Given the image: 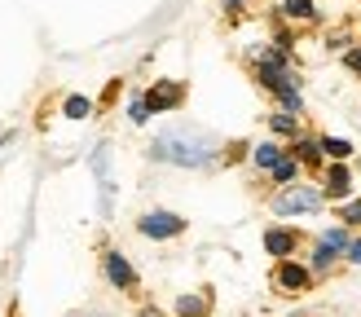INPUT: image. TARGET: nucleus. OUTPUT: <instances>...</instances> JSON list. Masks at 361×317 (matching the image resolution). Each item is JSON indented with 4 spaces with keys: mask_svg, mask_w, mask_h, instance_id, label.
<instances>
[{
    "mask_svg": "<svg viewBox=\"0 0 361 317\" xmlns=\"http://www.w3.org/2000/svg\"><path fill=\"white\" fill-rule=\"evenodd\" d=\"M154 158H164V163H180V168H203L207 158L216 154V141L203 137V132H185V128H176V132H164V137H154V146H150Z\"/></svg>",
    "mask_w": 361,
    "mask_h": 317,
    "instance_id": "obj_1",
    "label": "nucleus"
},
{
    "mask_svg": "<svg viewBox=\"0 0 361 317\" xmlns=\"http://www.w3.org/2000/svg\"><path fill=\"white\" fill-rule=\"evenodd\" d=\"M260 80L274 88V93L286 101V111H300V93L291 88V80H286V70H282V53H269L264 66H260Z\"/></svg>",
    "mask_w": 361,
    "mask_h": 317,
    "instance_id": "obj_2",
    "label": "nucleus"
},
{
    "mask_svg": "<svg viewBox=\"0 0 361 317\" xmlns=\"http://www.w3.org/2000/svg\"><path fill=\"white\" fill-rule=\"evenodd\" d=\"M322 207V194L317 189H309V185H304V189H286V194H278V199H274V211H278V216H295V211H317Z\"/></svg>",
    "mask_w": 361,
    "mask_h": 317,
    "instance_id": "obj_3",
    "label": "nucleus"
},
{
    "mask_svg": "<svg viewBox=\"0 0 361 317\" xmlns=\"http://www.w3.org/2000/svg\"><path fill=\"white\" fill-rule=\"evenodd\" d=\"M180 229H185V220L172 216V211H146L141 216V234L146 238H176Z\"/></svg>",
    "mask_w": 361,
    "mask_h": 317,
    "instance_id": "obj_4",
    "label": "nucleus"
},
{
    "mask_svg": "<svg viewBox=\"0 0 361 317\" xmlns=\"http://www.w3.org/2000/svg\"><path fill=\"white\" fill-rule=\"evenodd\" d=\"M180 97H185V88L168 80V84H154L146 93V106H150V111H172V106H180Z\"/></svg>",
    "mask_w": 361,
    "mask_h": 317,
    "instance_id": "obj_5",
    "label": "nucleus"
},
{
    "mask_svg": "<svg viewBox=\"0 0 361 317\" xmlns=\"http://www.w3.org/2000/svg\"><path fill=\"white\" fill-rule=\"evenodd\" d=\"M348 247V234L344 229H326V234H322V247H317V269H326V264L339 256Z\"/></svg>",
    "mask_w": 361,
    "mask_h": 317,
    "instance_id": "obj_6",
    "label": "nucleus"
},
{
    "mask_svg": "<svg viewBox=\"0 0 361 317\" xmlns=\"http://www.w3.org/2000/svg\"><path fill=\"white\" fill-rule=\"evenodd\" d=\"M106 278H111L115 287H133V282H137V273H133V264L123 260L119 251H111V256H106Z\"/></svg>",
    "mask_w": 361,
    "mask_h": 317,
    "instance_id": "obj_7",
    "label": "nucleus"
},
{
    "mask_svg": "<svg viewBox=\"0 0 361 317\" xmlns=\"http://www.w3.org/2000/svg\"><path fill=\"white\" fill-rule=\"evenodd\" d=\"M264 247H269V256H291L295 251V234H291V229H269Z\"/></svg>",
    "mask_w": 361,
    "mask_h": 317,
    "instance_id": "obj_8",
    "label": "nucleus"
},
{
    "mask_svg": "<svg viewBox=\"0 0 361 317\" xmlns=\"http://www.w3.org/2000/svg\"><path fill=\"white\" fill-rule=\"evenodd\" d=\"M278 287L282 291H300V287H309V273H304L300 264H282V269H278Z\"/></svg>",
    "mask_w": 361,
    "mask_h": 317,
    "instance_id": "obj_9",
    "label": "nucleus"
},
{
    "mask_svg": "<svg viewBox=\"0 0 361 317\" xmlns=\"http://www.w3.org/2000/svg\"><path fill=\"white\" fill-rule=\"evenodd\" d=\"M256 163L260 168H278L282 163V150L274 146V141H264V146H256Z\"/></svg>",
    "mask_w": 361,
    "mask_h": 317,
    "instance_id": "obj_10",
    "label": "nucleus"
},
{
    "mask_svg": "<svg viewBox=\"0 0 361 317\" xmlns=\"http://www.w3.org/2000/svg\"><path fill=\"white\" fill-rule=\"evenodd\" d=\"M326 189L335 194V199H339V194H348V172H344V163H335V168H331V176H326Z\"/></svg>",
    "mask_w": 361,
    "mask_h": 317,
    "instance_id": "obj_11",
    "label": "nucleus"
},
{
    "mask_svg": "<svg viewBox=\"0 0 361 317\" xmlns=\"http://www.w3.org/2000/svg\"><path fill=\"white\" fill-rule=\"evenodd\" d=\"M282 9L291 13V18H313V0H286Z\"/></svg>",
    "mask_w": 361,
    "mask_h": 317,
    "instance_id": "obj_12",
    "label": "nucleus"
},
{
    "mask_svg": "<svg viewBox=\"0 0 361 317\" xmlns=\"http://www.w3.org/2000/svg\"><path fill=\"white\" fill-rule=\"evenodd\" d=\"M88 111H93V106H88V97H66V115H71V119H84Z\"/></svg>",
    "mask_w": 361,
    "mask_h": 317,
    "instance_id": "obj_13",
    "label": "nucleus"
},
{
    "mask_svg": "<svg viewBox=\"0 0 361 317\" xmlns=\"http://www.w3.org/2000/svg\"><path fill=\"white\" fill-rule=\"evenodd\" d=\"M322 150H326V154H335V158L353 154V146H348V141H339V137H326V141H322Z\"/></svg>",
    "mask_w": 361,
    "mask_h": 317,
    "instance_id": "obj_14",
    "label": "nucleus"
},
{
    "mask_svg": "<svg viewBox=\"0 0 361 317\" xmlns=\"http://www.w3.org/2000/svg\"><path fill=\"white\" fill-rule=\"evenodd\" d=\"M274 176H278V181H291V176H295V158H282V163L274 168Z\"/></svg>",
    "mask_w": 361,
    "mask_h": 317,
    "instance_id": "obj_15",
    "label": "nucleus"
},
{
    "mask_svg": "<svg viewBox=\"0 0 361 317\" xmlns=\"http://www.w3.org/2000/svg\"><path fill=\"white\" fill-rule=\"evenodd\" d=\"M295 158H304V163H313V158H317V146H313V141H300V146H295Z\"/></svg>",
    "mask_w": 361,
    "mask_h": 317,
    "instance_id": "obj_16",
    "label": "nucleus"
},
{
    "mask_svg": "<svg viewBox=\"0 0 361 317\" xmlns=\"http://www.w3.org/2000/svg\"><path fill=\"white\" fill-rule=\"evenodd\" d=\"M128 115H133V123H146V115H150V106H146V97H137Z\"/></svg>",
    "mask_w": 361,
    "mask_h": 317,
    "instance_id": "obj_17",
    "label": "nucleus"
},
{
    "mask_svg": "<svg viewBox=\"0 0 361 317\" xmlns=\"http://www.w3.org/2000/svg\"><path fill=\"white\" fill-rule=\"evenodd\" d=\"M274 128H278V132H295V119L282 111V115H274Z\"/></svg>",
    "mask_w": 361,
    "mask_h": 317,
    "instance_id": "obj_18",
    "label": "nucleus"
},
{
    "mask_svg": "<svg viewBox=\"0 0 361 317\" xmlns=\"http://www.w3.org/2000/svg\"><path fill=\"white\" fill-rule=\"evenodd\" d=\"M180 313H185V317H190V313H203V299H190V295H185V299H180Z\"/></svg>",
    "mask_w": 361,
    "mask_h": 317,
    "instance_id": "obj_19",
    "label": "nucleus"
},
{
    "mask_svg": "<svg viewBox=\"0 0 361 317\" xmlns=\"http://www.w3.org/2000/svg\"><path fill=\"white\" fill-rule=\"evenodd\" d=\"M339 216H344V220H361V203H348L344 211H339Z\"/></svg>",
    "mask_w": 361,
    "mask_h": 317,
    "instance_id": "obj_20",
    "label": "nucleus"
},
{
    "mask_svg": "<svg viewBox=\"0 0 361 317\" xmlns=\"http://www.w3.org/2000/svg\"><path fill=\"white\" fill-rule=\"evenodd\" d=\"M348 66H353V70H361V49H357V53H348Z\"/></svg>",
    "mask_w": 361,
    "mask_h": 317,
    "instance_id": "obj_21",
    "label": "nucleus"
},
{
    "mask_svg": "<svg viewBox=\"0 0 361 317\" xmlns=\"http://www.w3.org/2000/svg\"><path fill=\"white\" fill-rule=\"evenodd\" d=\"M348 256H353V260L361 264V242H353V247H348Z\"/></svg>",
    "mask_w": 361,
    "mask_h": 317,
    "instance_id": "obj_22",
    "label": "nucleus"
}]
</instances>
